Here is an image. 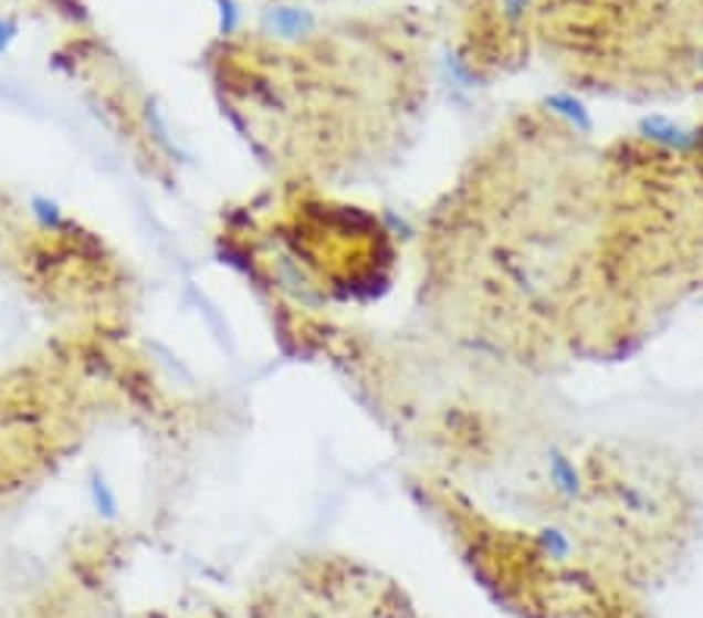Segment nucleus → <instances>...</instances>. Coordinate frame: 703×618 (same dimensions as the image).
<instances>
[{
	"label": "nucleus",
	"instance_id": "2",
	"mask_svg": "<svg viewBox=\"0 0 703 618\" xmlns=\"http://www.w3.org/2000/svg\"><path fill=\"white\" fill-rule=\"evenodd\" d=\"M347 366L373 412L416 453L419 469L460 484L523 478L563 441L542 375L441 332L344 337Z\"/></svg>",
	"mask_w": 703,
	"mask_h": 618
},
{
	"label": "nucleus",
	"instance_id": "5",
	"mask_svg": "<svg viewBox=\"0 0 703 618\" xmlns=\"http://www.w3.org/2000/svg\"><path fill=\"white\" fill-rule=\"evenodd\" d=\"M288 210L279 226V260L304 294L357 303L391 284L400 250L376 212L316 195L294 200Z\"/></svg>",
	"mask_w": 703,
	"mask_h": 618
},
{
	"label": "nucleus",
	"instance_id": "3",
	"mask_svg": "<svg viewBox=\"0 0 703 618\" xmlns=\"http://www.w3.org/2000/svg\"><path fill=\"white\" fill-rule=\"evenodd\" d=\"M513 491L544 534L641 594L679 572L701 528V503L682 465L631 438L559 441Z\"/></svg>",
	"mask_w": 703,
	"mask_h": 618
},
{
	"label": "nucleus",
	"instance_id": "1",
	"mask_svg": "<svg viewBox=\"0 0 703 618\" xmlns=\"http://www.w3.org/2000/svg\"><path fill=\"white\" fill-rule=\"evenodd\" d=\"M697 287L675 147H600L544 106L472 150L419 234L429 328L535 375L634 354Z\"/></svg>",
	"mask_w": 703,
	"mask_h": 618
},
{
	"label": "nucleus",
	"instance_id": "7",
	"mask_svg": "<svg viewBox=\"0 0 703 618\" xmlns=\"http://www.w3.org/2000/svg\"><path fill=\"white\" fill-rule=\"evenodd\" d=\"M25 210H29V216H32V222H35L38 229L48 231V234H60V231L73 226L66 210H63V203L51 195H32L29 197V203H25Z\"/></svg>",
	"mask_w": 703,
	"mask_h": 618
},
{
	"label": "nucleus",
	"instance_id": "8",
	"mask_svg": "<svg viewBox=\"0 0 703 618\" xmlns=\"http://www.w3.org/2000/svg\"><path fill=\"white\" fill-rule=\"evenodd\" d=\"M19 38V22L10 17H0V56L10 53V48L17 44Z\"/></svg>",
	"mask_w": 703,
	"mask_h": 618
},
{
	"label": "nucleus",
	"instance_id": "6",
	"mask_svg": "<svg viewBox=\"0 0 703 618\" xmlns=\"http://www.w3.org/2000/svg\"><path fill=\"white\" fill-rule=\"evenodd\" d=\"M85 496H88L91 513L97 515L101 522H119L123 519V500L116 484L109 481L104 469H88L85 475Z\"/></svg>",
	"mask_w": 703,
	"mask_h": 618
},
{
	"label": "nucleus",
	"instance_id": "4",
	"mask_svg": "<svg viewBox=\"0 0 703 618\" xmlns=\"http://www.w3.org/2000/svg\"><path fill=\"white\" fill-rule=\"evenodd\" d=\"M407 494L432 522L444 544L513 618H653L648 594L616 582L550 534L494 515L466 484L429 469L407 472Z\"/></svg>",
	"mask_w": 703,
	"mask_h": 618
}]
</instances>
